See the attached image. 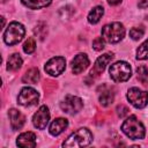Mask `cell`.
I'll return each mask as SVG.
<instances>
[{"label": "cell", "mask_w": 148, "mask_h": 148, "mask_svg": "<svg viewBox=\"0 0 148 148\" xmlns=\"http://www.w3.org/2000/svg\"><path fill=\"white\" fill-rule=\"evenodd\" d=\"M121 131L132 140H140L145 138L146 131L141 121L135 116H130L121 125Z\"/></svg>", "instance_id": "6da1fadb"}, {"label": "cell", "mask_w": 148, "mask_h": 148, "mask_svg": "<svg viewBox=\"0 0 148 148\" xmlns=\"http://www.w3.org/2000/svg\"><path fill=\"white\" fill-rule=\"evenodd\" d=\"M92 141V134L91 132L83 127V128H79L77 131H75L74 133H72L66 141H64L62 147H67V148H73V147H84L88 146L90 142Z\"/></svg>", "instance_id": "7a4b0ae2"}, {"label": "cell", "mask_w": 148, "mask_h": 148, "mask_svg": "<svg viewBox=\"0 0 148 148\" xmlns=\"http://www.w3.org/2000/svg\"><path fill=\"white\" fill-rule=\"evenodd\" d=\"M125 36V28L120 22H113L105 24L102 28V37L108 43L114 44L120 42Z\"/></svg>", "instance_id": "3957f363"}, {"label": "cell", "mask_w": 148, "mask_h": 148, "mask_svg": "<svg viewBox=\"0 0 148 148\" xmlns=\"http://www.w3.org/2000/svg\"><path fill=\"white\" fill-rule=\"evenodd\" d=\"M110 77L114 82H125L127 81L132 75V69L128 62L126 61H117L113 65L110 66L109 69Z\"/></svg>", "instance_id": "277c9868"}, {"label": "cell", "mask_w": 148, "mask_h": 148, "mask_svg": "<svg viewBox=\"0 0 148 148\" xmlns=\"http://www.w3.org/2000/svg\"><path fill=\"white\" fill-rule=\"evenodd\" d=\"M24 34H25L24 27L21 23L14 21L9 23L6 31L3 32V40L7 45H15L22 40Z\"/></svg>", "instance_id": "5b68a950"}, {"label": "cell", "mask_w": 148, "mask_h": 148, "mask_svg": "<svg viewBox=\"0 0 148 148\" xmlns=\"http://www.w3.org/2000/svg\"><path fill=\"white\" fill-rule=\"evenodd\" d=\"M127 99L134 108L142 109L148 104V91L140 90L136 87L130 88L127 91Z\"/></svg>", "instance_id": "8992f818"}, {"label": "cell", "mask_w": 148, "mask_h": 148, "mask_svg": "<svg viewBox=\"0 0 148 148\" xmlns=\"http://www.w3.org/2000/svg\"><path fill=\"white\" fill-rule=\"evenodd\" d=\"M60 108L64 112L74 114V113H77L83 108V102L80 97H76L73 95H67L65 97V99L60 103Z\"/></svg>", "instance_id": "52a82bcc"}, {"label": "cell", "mask_w": 148, "mask_h": 148, "mask_svg": "<svg viewBox=\"0 0 148 148\" xmlns=\"http://www.w3.org/2000/svg\"><path fill=\"white\" fill-rule=\"evenodd\" d=\"M38 98H39V94L37 92V90L30 87H25L20 91L17 97V103L23 106H31L38 102Z\"/></svg>", "instance_id": "ba28073f"}, {"label": "cell", "mask_w": 148, "mask_h": 148, "mask_svg": "<svg viewBox=\"0 0 148 148\" xmlns=\"http://www.w3.org/2000/svg\"><path fill=\"white\" fill-rule=\"evenodd\" d=\"M45 72L52 76L60 75L66 68V60L64 57H53L45 64Z\"/></svg>", "instance_id": "9c48e42d"}, {"label": "cell", "mask_w": 148, "mask_h": 148, "mask_svg": "<svg viewBox=\"0 0 148 148\" xmlns=\"http://www.w3.org/2000/svg\"><path fill=\"white\" fill-rule=\"evenodd\" d=\"M50 120V112L46 105H42L32 117V124L38 130H44Z\"/></svg>", "instance_id": "30bf717a"}, {"label": "cell", "mask_w": 148, "mask_h": 148, "mask_svg": "<svg viewBox=\"0 0 148 148\" xmlns=\"http://www.w3.org/2000/svg\"><path fill=\"white\" fill-rule=\"evenodd\" d=\"M89 66V59L88 56L84 53H79L74 57L72 60V72L73 74H80L82 73L87 67Z\"/></svg>", "instance_id": "8fae6325"}, {"label": "cell", "mask_w": 148, "mask_h": 148, "mask_svg": "<svg viewBox=\"0 0 148 148\" xmlns=\"http://www.w3.org/2000/svg\"><path fill=\"white\" fill-rule=\"evenodd\" d=\"M112 58H113V54L112 53H105V54L98 57L97 60L95 61V65H94L91 72H90V75L92 76V75H99V74H102L103 71L105 69L106 65L112 60Z\"/></svg>", "instance_id": "7c38bea8"}, {"label": "cell", "mask_w": 148, "mask_h": 148, "mask_svg": "<svg viewBox=\"0 0 148 148\" xmlns=\"http://www.w3.org/2000/svg\"><path fill=\"white\" fill-rule=\"evenodd\" d=\"M16 145L23 148H32L36 146V135L32 132H24L17 136Z\"/></svg>", "instance_id": "4fadbf2b"}, {"label": "cell", "mask_w": 148, "mask_h": 148, "mask_svg": "<svg viewBox=\"0 0 148 148\" xmlns=\"http://www.w3.org/2000/svg\"><path fill=\"white\" fill-rule=\"evenodd\" d=\"M9 116V120H10V126L13 130H20L25 121L24 116L16 109H10L8 112Z\"/></svg>", "instance_id": "5bb4252c"}, {"label": "cell", "mask_w": 148, "mask_h": 148, "mask_svg": "<svg viewBox=\"0 0 148 148\" xmlns=\"http://www.w3.org/2000/svg\"><path fill=\"white\" fill-rule=\"evenodd\" d=\"M67 126H68V120L67 119H65V118H57L50 125V133L52 135L57 136L60 133H62Z\"/></svg>", "instance_id": "9a60e30c"}, {"label": "cell", "mask_w": 148, "mask_h": 148, "mask_svg": "<svg viewBox=\"0 0 148 148\" xmlns=\"http://www.w3.org/2000/svg\"><path fill=\"white\" fill-rule=\"evenodd\" d=\"M113 98H114V95L113 92L111 91V89H109L108 87H103V90L99 92V96H98V99H99V103L103 105V106H108L110 105L112 102H113Z\"/></svg>", "instance_id": "2e32d148"}, {"label": "cell", "mask_w": 148, "mask_h": 148, "mask_svg": "<svg viewBox=\"0 0 148 148\" xmlns=\"http://www.w3.org/2000/svg\"><path fill=\"white\" fill-rule=\"evenodd\" d=\"M22 81L28 84H36L39 81V71L37 68H30L23 75Z\"/></svg>", "instance_id": "e0dca14e"}, {"label": "cell", "mask_w": 148, "mask_h": 148, "mask_svg": "<svg viewBox=\"0 0 148 148\" xmlns=\"http://www.w3.org/2000/svg\"><path fill=\"white\" fill-rule=\"evenodd\" d=\"M103 14H104V8H103L102 6H96V7H94V8L89 12V14H88V22L91 23V24L98 23L99 20L102 18Z\"/></svg>", "instance_id": "ac0fdd59"}, {"label": "cell", "mask_w": 148, "mask_h": 148, "mask_svg": "<svg viewBox=\"0 0 148 148\" xmlns=\"http://www.w3.org/2000/svg\"><path fill=\"white\" fill-rule=\"evenodd\" d=\"M22 66V58L18 53H13L9 56L7 60V69L8 71H17Z\"/></svg>", "instance_id": "d6986e66"}, {"label": "cell", "mask_w": 148, "mask_h": 148, "mask_svg": "<svg viewBox=\"0 0 148 148\" xmlns=\"http://www.w3.org/2000/svg\"><path fill=\"white\" fill-rule=\"evenodd\" d=\"M21 1L24 6H27L30 9L44 8V7H47L49 5H51V2H52V0H21Z\"/></svg>", "instance_id": "ffe728a7"}, {"label": "cell", "mask_w": 148, "mask_h": 148, "mask_svg": "<svg viewBox=\"0 0 148 148\" xmlns=\"http://www.w3.org/2000/svg\"><path fill=\"white\" fill-rule=\"evenodd\" d=\"M136 59L139 60L148 59V39L145 40L136 50Z\"/></svg>", "instance_id": "44dd1931"}, {"label": "cell", "mask_w": 148, "mask_h": 148, "mask_svg": "<svg viewBox=\"0 0 148 148\" xmlns=\"http://www.w3.org/2000/svg\"><path fill=\"white\" fill-rule=\"evenodd\" d=\"M136 74H138V80L141 83L146 84L147 81H148V67L147 66H143V65L142 66H139L136 68Z\"/></svg>", "instance_id": "7402d4cb"}, {"label": "cell", "mask_w": 148, "mask_h": 148, "mask_svg": "<svg viewBox=\"0 0 148 148\" xmlns=\"http://www.w3.org/2000/svg\"><path fill=\"white\" fill-rule=\"evenodd\" d=\"M36 50V43H35V39L32 37L28 38L25 40V43L23 44V51L28 54H31L34 51Z\"/></svg>", "instance_id": "603a6c76"}, {"label": "cell", "mask_w": 148, "mask_h": 148, "mask_svg": "<svg viewBox=\"0 0 148 148\" xmlns=\"http://www.w3.org/2000/svg\"><path fill=\"white\" fill-rule=\"evenodd\" d=\"M143 34H145V30H143L142 28H132V29L130 30V36H131V38L134 39V40L140 39V38L143 36Z\"/></svg>", "instance_id": "cb8c5ba5"}, {"label": "cell", "mask_w": 148, "mask_h": 148, "mask_svg": "<svg viewBox=\"0 0 148 148\" xmlns=\"http://www.w3.org/2000/svg\"><path fill=\"white\" fill-rule=\"evenodd\" d=\"M104 46H105V44H104L103 37H97V38H95V39L92 40V47H94V50L101 51V50L104 49Z\"/></svg>", "instance_id": "d4e9b609"}, {"label": "cell", "mask_w": 148, "mask_h": 148, "mask_svg": "<svg viewBox=\"0 0 148 148\" xmlns=\"http://www.w3.org/2000/svg\"><path fill=\"white\" fill-rule=\"evenodd\" d=\"M138 6L140 8H147L148 7V0H140V2L138 3Z\"/></svg>", "instance_id": "484cf974"}, {"label": "cell", "mask_w": 148, "mask_h": 148, "mask_svg": "<svg viewBox=\"0 0 148 148\" xmlns=\"http://www.w3.org/2000/svg\"><path fill=\"white\" fill-rule=\"evenodd\" d=\"M106 1H108V3L111 5V6H116V5H119V3L121 2V0H106Z\"/></svg>", "instance_id": "4316f807"}, {"label": "cell", "mask_w": 148, "mask_h": 148, "mask_svg": "<svg viewBox=\"0 0 148 148\" xmlns=\"http://www.w3.org/2000/svg\"><path fill=\"white\" fill-rule=\"evenodd\" d=\"M1 1H2V2H6V1H8V0H1Z\"/></svg>", "instance_id": "83f0119b"}]
</instances>
